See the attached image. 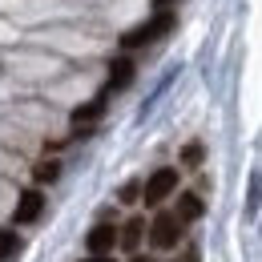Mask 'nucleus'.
Masks as SVG:
<instances>
[{"mask_svg": "<svg viewBox=\"0 0 262 262\" xmlns=\"http://www.w3.org/2000/svg\"><path fill=\"white\" fill-rule=\"evenodd\" d=\"M173 29V12H165V8H158L149 20H141L137 29H129V33L121 36V45L125 49H145V45H154V40H162L165 33Z\"/></svg>", "mask_w": 262, "mask_h": 262, "instance_id": "nucleus-1", "label": "nucleus"}, {"mask_svg": "<svg viewBox=\"0 0 262 262\" xmlns=\"http://www.w3.org/2000/svg\"><path fill=\"white\" fill-rule=\"evenodd\" d=\"M145 234H149V246H154V250H178L186 226H182L169 210H162V214H154V222L145 226Z\"/></svg>", "mask_w": 262, "mask_h": 262, "instance_id": "nucleus-2", "label": "nucleus"}, {"mask_svg": "<svg viewBox=\"0 0 262 262\" xmlns=\"http://www.w3.org/2000/svg\"><path fill=\"white\" fill-rule=\"evenodd\" d=\"M173 190H178V169H173V165H162V169H154L149 182L141 186V202H145V206H162Z\"/></svg>", "mask_w": 262, "mask_h": 262, "instance_id": "nucleus-3", "label": "nucleus"}, {"mask_svg": "<svg viewBox=\"0 0 262 262\" xmlns=\"http://www.w3.org/2000/svg\"><path fill=\"white\" fill-rule=\"evenodd\" d=\"M40 214H45V194H40V186L20 190L16 210H12V226H33V222H40Z\"/></svg>", "mask_w": 262, "mask_h": 262, "instance_id": "nucleus-4", "label": "nucleus"}, {"mask_svg": "<svg viewBox=\"0 0 262 262\" xmlns=\"http://www.w3.org/2000/svg\"><path fill=\"white\" fill-rule=\"evenodd\" d=\"M105 97L109 93H97L93 101H85L81 109H73V137H89V133L97 129L101 113H105Z\"/></svg>", "mask_w": 262, "mask_h": 262, "instance_id": "nucleus-5", "label": "nucleus"}, {"mask_svg": "<svg viewBox=\"0 0 262 262\" xmlns=\"http://www.w3.org/2000/svg\"><path fill=\"white\" fill-rule=\"evenodd\" d=\"M113 246H117V226L105 218V222H97V226L85 234V250L89 254H113Z\"/></svg>", "mask_w": 262, "mask_h": 262, "instance_id": "nucleus-6", "label": "nucleus"}, {"mask_svg": "<svg viewBox=\"0 0 262 262\" xmlns=\"http://www.w3.org/2000/svg\"><path fill=\"white\" fill-rule=\"evenodd\" d=\"M141 242H145V218L133 214V218H125V226H117V246L125 254H141Z\"/></svg>", "mask_w": 262, "mask_h": 262, "instance_id": "nucleus-7", "label": "nucleus"}, {"mask_svg": "<svg viewBox=\"0 0 262 262\" xmlns=\"http://www.w3.org/2000/svg\"><path fill=\"white\" fill-rule=\"evenodd\" d=\"M133 73H137L133 57H117V61H109V81H105L101 93H121V89H129V85H133Z\"/></svg>", "mask_w": 262, "mask_h": 262, "instance_id": "nucleus-8", "label": "nucleus"}, {"mask_svg": "<svg viewBox=\"0 0 262 262\" xmlns=\"http://www.w3.org/2000/svg\"><path fill=\"white\" fill-rule=\"evenodd\" d=\"M173 218H178L182 226H186V222H198V218H202V198H198V194H182V198H178Z\"/></svg>", "mask_w": 262, "mask_h": 262, "instance_id": "nucleus-9", "label": "nucleus"}, {"mask_svg": "<svg viewBox=\"0 0 262 262\" xmlns=\"http://www.w3.org/2000/svg\"><path fill=\"white\" fill-rule=\"evenodd\" d=\"M25 250V238L16 230H0V262H16Z\"/></svg>", "mask_w": 262, "mask_h": 262, "instance_id": "nucleus-10", "label": "nucleus"}, {"mask_svg": "<svg viewBox=\"0 0 262 262\" xmlns=\"http://www.w3.org/2000/svg\"><path fill=\"white\" fill-rule=\"evenodd\" d=\"M33 178H36V186H45V182H57L61 178V162H36V169H33Z\"/></svg>", "mask_w": 262, "mask_h": 262, "instance_id": "nucleus-11", "label": "nucleus"}, {"mask_svg": "<svg viewBox=\"0 0 262 262\" xmlns=\"http://www.w3.org/2000/svg\"><path fill=\"white\" fill-rule=\"evenodd\" d=\"M141 194V186H137V182H129V186H125V190H121V202H133V198Z\"/></svg>", "mask_w": 262, "mask_h": 262, "instance_id": "nucleus-12", "label": "nucleus"}, {"mask_svg": "<svg viewBox=\"0 0 262 262\" xmlns=\"http://www.w3.org/2000/svg\"><path fill=\"white\" fill-rule=\"evenodd\" d=\"M186 162H190V165L202 162V145H190V149H186Z\"/></svg>", "mask_w": 262, "mask_h": 262, "instance_id": "nucleus-13", "label": "nucleus"}, {"mask_svg": "<svg viewBox=\"0 0 262 262\" xmlns=\"http://www.w3.org/2000/svg\"><path fill=\"white\" fill-rule=\"evenodd\" d=\"M81 262H113V254H89V258H81Z\"/></svg>", "mask_w": 262, "mask_h": 262, "instance_id": "nucleus-14", "label": "nucleus"}, {"mask_svg": "<svg viewBox=\"0 0 262 262\" xmlns=\"http://www.w3.org/2000/svg\"><path fill=\"white\" fill-rule=\"evenodd\" d=\"M129 262H154L149 254H129Z\"/></svg>", "mask_w": 262, "mask_h": 262, "instance_id": "nucleus-15", "label": "nucleus"}, {"mask_svg": "<svg viewBox=\"0 0 262 262\" xmlns=\"http://www.w3.org/2000/svg\"><path fill=\"white\" fill-rule=\"evenodd\" d=\"M154 4H158V8H165V4H173V0H154Z\"/></svg>", "mask_w": 262, "mask_h": 262, "instance_id": "nucleus-16", "label": "nucleus"}]
</instances>
